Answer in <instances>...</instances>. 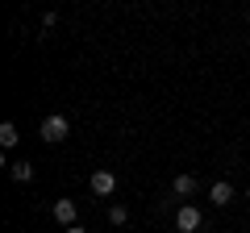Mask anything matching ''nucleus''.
<instances>
[{
  "label": "nucleus",
  "mask_w": 250,
  "mask_h": 233,
  "mask_svg": "<svg viewBox=\"0 0 250 233\" xmlns=\"http://www.w3.org/2000/svg\"><path fill=\"white\" fill-rule=\"evenodd\" d=\"M38 134H42V142H62V137H67V134H71V125H67V116H59V113H50V116H46V121H42V129H38Z\"/></svg>",
  "instance_id": "f257e3e1"
},
{
  "label": "nucleus",
  "mask_w": 250,
  "mask_h": 233,
  "mask_svg": "<svg viewBox=\"0 0 250 233\" xmlns=\"http://www.w3.org/2000/svg\"><path fill=\"white\" fill-rule=\"evenodd\" d=\"M200 225H205V213H200L196 204H184V208L175 213V229H179V233H196Z\"/></svg>",
  "instance_id": "f03ea898"
},
{
  "label": "nucleus",
  "mask_w": 250,
  "mask_h": 233,
  "mask_svg": "<svg viewBox=\"0 0 250 233\" xmlns=\"http://www.w3.org/2000/svg\"><path fill=\"white\" fill-rule=\"evenodd\" d=\"M113 192H117L113 171H92V196H113Z\"/></svg>",
  "instance_id": "7ed1b4c3"
},
{
  "label": "nucleus",
  "mask_w": 250,
  "mask_h": 233,
  "mask_svg": "<svg viewBox=\"0 0 250 233\" xmlns=\"http://www.w3.org/2000/svg\"><path fill=\"white\" fill-rule=\"evenodd\" d=\"M50 213H54V221H59V225H67V229H71L75 216H80V208H75V200H54Z\"/></svg>",
  "instance_id": "20e7f679"
},
{
  "label": "nucleus",
  "mask_w": 250,
  "mask_h": 233,
  "mask_svg": "<svg viewBox=\"0 0 250 233\" xmlns=\"http://www.w3.org/2000/svg\"><path fill=\"white\" fill-rule=\"evenodd\" d=\"M171 188H175V196H192V192H196V175H175Z\"/></svg>",
  "instance_id": "39448f33"
},
{
  "label": "nucleus",
  "mask_w": 250,
  "mask_h": 233,
  "mask_svg": "<svg viewBox=\"0 0 250 233\" xmlns=\"http://www.w3.org/2000/svg\"><path fill=\"white\" fill-rule=\"evenodd\" d=\"M9 175L17 183H29V179H34V167H29V162H9Z\"/></svg>",
  "instance_id": "423d86ee"
},
{
  "label": "nucleus",
  "mask_w": 250,
  "mask_h": 233,
  "mask_svg": "<svg viewBox=\"0 0 250 233\" xmlns=\"http://www.w3.org/2000/svg\"><path fill=\"white\" fill-rule=\"evenodd\" d=\"M17 142H21L17 125H13V121H4V125H0V146H17Z\"/></svg>",
  "instance_id": "0eeeda50"
},
{
  "label": "nucleus",
  "mask_w": 250,
  "mask_h": 233,
  "mask_svg": "<svg viewBox=\"0 0 250 233\" xmlns=\"http://www.w3.org/2000/svg\"><path fill=\"white\" fill-rule=\"evenodd\" d=\"M208 196H213V204H229V200H233V188H229V183H213Z\"/></svg>",
  "instance_id": "6e6552de"
},
{
  "label": "nucleus",
  "mask_w": 250,
  "mask_h": 233,
  "mask_svg": "<svg viewBox=\"0 0 250 233\" xmlns=\"http://www.w3.org/2000/svg\"><path fill=\"white\" fill-rule=\"evenodd\" d=\"M108 221H113V225H125V221H129V208H125V204H113V208H108Z\"/></svg>",
  "instance_id": "1a4fd4ad"
},
{
  "label": "nucleus",
  "mask_w": 250,
  "mask_h": 233,
  "mask_svg": "<svg viewBox=\"0 0 250 233\" xmlns=\"http://www.w3.org/2000/svg\"><path fill=\"white\" fill-rule=\"evenodd\" d=\"M67 233H88V229H83V225H71V229H67Z\"/></svg>",
  "instance_id": "9d476101"
},
{
  "label": "nucleus",
  "mask_w": 250,
  "mask_h": 233,
  "mask_svg": "<svg viewBox=\"0 0 250 233\" xmlns=\"http://www.w3.org/2000/svg\"><path fill=\"white\" fill-rule=\"evenodd\" d=\"M246 46H250V38H246Z\"/></svg>",
  "instance_id": "9b49d317"
}]
</instances>
